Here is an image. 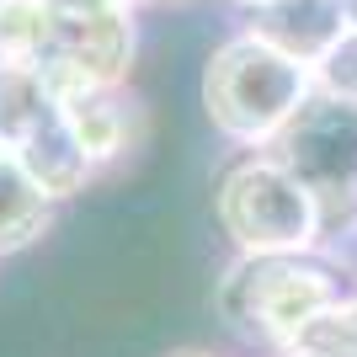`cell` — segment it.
<instances>
[{"instance_id": "1", "label": "cell", "mask_w": 357, "mask_h": 357, "mask_svg": "<svg viewBox=\"0 0 357 357\" xmlns=\"http://www.w3.org/2000/svg\"><path fill=\"white\" fill-rule=\"evenodd\" d=\"M314 91V75L304 64L283 59L278 48H267L251 32L224 38L208 54L203 70V107L219 134L240 139V144H267L278 139L288 118H294L304 96Z\"/></svg>"}, {"instance_id": "2", "label": "cell", "mask_w": 357, "mask_h": 357, "mask_svg": "<svg viewBox=\"0 0 357 357\" xmlns=\"http://www.w3.org/2000/svg\"><path fill=\"white\" fill-rule=\"evenodd\" d=\"M272 160L314 197L320 219L357 203V102L310 91L304 107L278 128Z\"/></svg>"}, {"instance_id": "3", "label": "cell", "mask_w": 357, "mask_h": 357, "mask_svg": "<svg viewBox=\"0 0 357 357\" xmlns=\"http://www.w3.org/2000/svg\"><path fill=\"white\" fill-rule=\"evenodd\" d=\"M219 219L256 256H288L320 229L314 197L278 160H240L219 187Z\"/></svg>"}, {"instance_id": "4", "label": "cell", "mask_w": 357, "mask_h": 357, "mask_svg": "<svg viewBox=\"0 0 357 357\" xmlns=\"http://www.w3.org/2000/svg\"><path fill=\"white\" fill-rule=\"evenodd\" d=\"M139 32H134V6H112V11H54L43 54L32 70L43 75L54 102H70L80 91L123 86L128 64H134Z\"/></svg>"}, {"instance_id": "5", "label": "cell", "mask_w": 357, "mask_h": 357, "mask_svg": "<svg viewBox=\"0 0 357 357\" xmlns=\"http://www.w3.org/2000/svg\"><path fill=\"white\" fill-rule=\"evenodd\" d=\"M331 304H336L331 272L310 267V261H294V256H256L224 283V310L235 314L240 326L278 336V342H294Z\"/></svg>"}, {"instance_id": "6", "label": "cell", "mask_w": 357, "mask_h": 357, "mask_svg": "<svg viewBox=\"0 0 357 357\" xmlns=\"http://www.w3.org/2000/svg\"><path fill=\"white\" fill-rule=\"evenodd\" d=\"M245 32L314 75V64L342 43L347 11H342V0H261V6H251V27Z\"/></svg>"}, {"instance_id": "7", "label": "cell", "mask_w": 357, "mask_h": 357, "mask_svg": "<svg viewBox=\"0 0 357 357\" xmlns=\"http://www.w3.org/2000/svg\"><path fill=\"white\" fill-rule=\"evenodd\" d=\"M59 118L75 134V144L86 149L91 165L118 160L123 149L134 144V102H123L118 86L80 91V96H70V102H59Z\"/></svg>"}, {"instance_id": "8", "label": "cell", "mask_w": 357, "mask_h": 357, "mask_svg": "<svg viewBox=\"0 0 357 357\" xmlns=\"http://www.w3.org/2000/svg\"><path fill=\"white\" fill-rule=\"evenodd\" d=\"M22 171L32 176V187L54 203V197H75V192H86V181H91V171L96 165L86 160V149L75 144V134L64 128V118H54V123H43L38 134L27 139V144H16V149H6Z\"/></svg>"}, {"instance_id": "9", "label": "cell", "mask_w": 357, "mask_h": 357, "mask_svg": "<svg viewBox=\"0 0 357 357\" xmlns=\"http://www.w3.org/2000/svg\"><path fill=\"white\" fill-rule=\"evenodd\" d=\"M54 118H59V102H54V91L43 86V75L32 70V64L0 59V149L27 144V139Z\"/></svg>"}, {"instance_id": "10", "label": "cell", "mask_w": 357, "mask_h": 357, "mask_svg": "<svg viewBox=\"0 0 357 357\" xmlns=\"http://www.w3.org/2000/svg\"><path fill=\"white\" fill-rule=\"evenodd\" d=\"M48 229V197L32 187V176L0 149V251H22Z\"/></svg>"}, {"instance_id": "11", "label": "cell", "mask_w": 357, "mask_h": 357, "mask_svg": "<svg viewBox=\"0 0 357 357\" xmlns=\"http://www.w3.org/2000/svg\"><path fill=\"white\" fill-rule=\"evenodd\" d=\"M54 6L48 0H0V59L32 64L48 43Z\"/></svg>"}, {"instance_id": "12", "label": "cell", "mask_w": 357, "mask_h": 357, "mask_svg": "<svg viewBox=\"0 0 357 357\" xmlns=\"http://www.w3.org/2000/svg\"><path fill=\"white\" fill-rule=\"evenodd\" d=\"M288 347H294V357H357V304L320 310Z\"/></svg>"}, {"instance_id": "13", "label": "cell", "mask_w": 357, "mask_h": 357, "mask_svg": "<svg viewBox=\"0 0 357 357\" xmlns=\"http://www.w3.org/2000/svg\"><path fill=\"white\" fill-rule=\"evenodd\" d=\"M314 91H331V96L357 102V32H342V43L314 64Z\"/></svg>"}, {"instance_id": "14", "label": "cell", "mask_w": 357, "mask_h": 357, "mask_svg": "<svg viewBox=\"0 0 357 357\" xmlns=\"http://www.w3.org/2000/svg\"><path fill=\"white\" fill-rule=\"evenodd\" d=\"M342 11H347V32H357V0H342Z\"/></svg>"}, {"instance_id": "15", "label": "cell", "mask_w": 357, "mask_h": 357, "mask_svg": "<svg viewBox=\"0 0 357 357\" xmlns=\"http://www.w3.org/2000/svg\"><path fill=\"white\" fill-rule=\"evenodd\" d=\"M165 357H203V352H165Z\"/></svg>"}, {"instance_id": "16", "label": "cell", "mask_w": 357, "mask_h": 357, "mask_svg": "<svg viewBox=\"0 0 357 357\" xmlns=\"http://www.w3.org/2000/svg\"><path fill=\"white\" fill-rule=\"evenodd\" d=\"M240 6H261V0H240Z\"/></svg>"}, {"instance_id": "17", "label": "cell", "mask_w": 357, "mask_h": 357, "mask_svg": "<svg viewBox=\"0 0 357 357\" xmlns=\"http://www.w3.org/2000/svg\"><path fill=\"white\" fill-rule=\"evenodd\" d=\"M171 6H187V0H171Z\"/></svg>"}, {"instance_id": "18", "label": "cell", "mask_w": 357, "mask_h": 357, "mask_svg": "<svg viewBox=\"0 0 357 357\" xmlns=\"http://www.w3.org/2000/svg\"><path fill=\"white\" fill-rule=\"evenodd\" d=\"M134 6H139V0H134Z\"/></svg>"}]
</instances>
